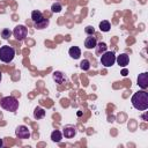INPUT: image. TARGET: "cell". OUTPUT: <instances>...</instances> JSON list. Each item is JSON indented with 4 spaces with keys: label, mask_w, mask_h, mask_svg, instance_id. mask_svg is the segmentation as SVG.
<instances>
[{
    "label": "cell",
    "mask_w": 148,
    "mask_h": 148,
    "mask_svg": "<svg viewBox=\"0 0 148 148\" xmlns=\"http://www.w3.org/2000/svg\"><path fill=\"white\" fill-rule=\"evenodd\" d=\"M131 103L134 109L139 111H145L148 109V94L145 90H139L133 94Z\"/></svg>",
    "instance_id": "1"
},
{
    "label": "cell",
    "mask_w": 148,
    "mask_h": 148,
    "mask_svg": "<svg viewBox=\"0 0 148 148\" xmlns=\"http://www.w3.org/2000/svg\"><path fill=\"white\" fill-rule=\"evenodd\" d=\"M0 106L9 112H15L18 109V101L14 96H5L0 101Z\"/></svg>",
    "instance_id": "2"
},
{
    "label": "cell",
    "mask_w": 148,
    "mask_h": 148,
    "mask_svg": "<svg viewBox=\"0 0 148 148\" xmlns=\"http://www.w3.org/2000/svg\"><path fill=\"white\" fill-rule=\"evenodd\" d=\"M15 57V50L9 45H3L0 47V60L2 62H10Z\"/></svg>",
    "instance_id": "3"
},
{
    "label": "cell",
    "mask_w": 148,
    "mask_h": 148,
    "mask_svg": "<svg viewBox=\"0 0 148 148\" xmlns=\"http://www.w3.org/2000/svg\"><path fill=\"white\" fill-rule=\"evenodd\" d=\"M116 62V54L112 51H105L101 56V64L104 67H111Z\"/></svg>",
    "instance_id": "4"
},
{
    "label": "cell",
    "mask_w": 148,
    "mask_h": 148,
    "mask_svg": "<svg viewBox=\"0 0 148 148\" xmlns=\"http://www.w3.org/2000/svg\"><path fill=\"white\" fill-rule=\"evenodd\" d=\"M27 35H28V29H27L24 25H22V24L16 25V27L14 28V30H13V36H14L17 40H23V39L27 37Z\"/></svg>",
    "instance_id": "5"
},
{
    "label": "cell",
    "mask_w": 148,
    "mask_h": 148,
    "mask_svg": "<svg viewBox=\"0 0 148 148\" xmlns=\"http://www.w3.org/2000/svg\"><path fill=\"white\" fill-rule=\"evenodd\" d=\"M15 135L18 138V139H22V140H25V139H29L30 138V131L27 126L24 125H20L15 128Z\"/></svg>",
    "instance_id": "6"
},
{
    "label": "cell",
    "mask_w": 148,
    "mask_h": 148,
    "mask_svg": "<svg viewBox=\"0 0 148 148\" xmlns=\"http://www.w3.org/2000/svg\"><path fill=\"white\" fill-rule=\"evenodd\" d=\"M136 81H138V86H139L142 90L147 89V88H148V73H147V72H143V73L139 74Z\"/></svg>",
    "instance_id": "7"
},
{
    "label": "cell",
    "mask_w": 148,
    "mask_h": 148,
    "mask_svg": "<svg viewBox=\"0 0 148 148\" xmlns=\"http://www.w3.org/2000/svg\"><path fill=\"white\" fill-rule=\"evenodd\" d=\"M76 127L75 126H73V125H67V126H65L64 127V130H62V135L66 138V139H72V138H74L75 135H76Z\"/></svg>",
    "instance_id": "8"
},
{
    "label": "cell",
    "mask_w": 148,
    "mask_h": 148,
    "mask_svg": "<svg viewBox=\"0 0 148 148\" xmlns=\"http://www.w3.org/2000/svg\"><path fill=\"white\" fill-rule=\"evenodd\" d=\"M52 77H53L54 82H56V83H58V84H62V83H65V82L67 81V77H66V75H65L62 72H59V71H56V72H53V74H52Z\"/></svg>",
    "instance_id": "9"
},
{
    "label": "cell",
    "mask_w": 148,
    "mask_h": 148,
    "mask_svg": "<svg viewBox=\"0 0 148 148\" xmlns=\"http://www.w3.org/2000/svg\"><path fill=\"white\" fill-rule=\"evenodd\" d=\"M116 61H117V64H118L120 67H126V66L128 65V62H130V57H128V54H126V53H121L120 56H118V57L116 58Z\"/></svg>",
    "instance_id": "10"
},
{
    "label": "cell",
    "mask_w": 148,
    "mask_h": 148,
    "mask_svg": "<svg viewBox=\"0 0 148 148\" xmlns=\"http://www.w3.org/2000/svg\"><path fill=\"white\" fill-rule=\"evenodd\" d=\"M96 44H97V39H96V37H92V35L89 36V37H87L86 40H84V46H86V49H88V50L95 49Z\"/></svg>",
    "instance_id": "11"
},
{
    "label": "cell",
    "mask_w": 148,
    "mask_h": 148,
    "mask_svg": "<svg viewBox=\"0 0 148 148\" xmlns=\"http://www.w3.org/2000/svg\"><path fill=\"white\" fill-rule=\"evenodd\" d=\"M68 54H69V57H71L72 59L76 60V59H79L80 56H81V49H80L79 46H72V47L68 50Z\"/></svg>",
    "instance_id": "12"
},
{
    "label": "cell",
    "mask_w": 148,
    "mask_h": 148,
    "mask_svg": "<svg viewBox=\"0 0 148 148\" xmlns=\"http://www.w3.org/2000/svg\"><path fill=\"white\" fill-rule=\"evenodd\" d=\"M51 140L53 142H56V143L61 142V140H62V132H60L59 130H54L51 133Z\"/></svg>",
    "instance_id": "13"
},
{
    "label": "cell",
    "mask_w": 148,
    "mask_h": 148,
    "mask_svg": "<svg viewBox=\"0 0 148 148\" xmlns=\"http://www.w3.org/2000/svg\"><path fill=\"white\" fill-rule=\"evenodd\" d=\"M45 114H46V112L43 108H40V106L35 108V110H34V118L35 119H42L45 117Z\"/></svg>",
    "instance_id": "14"
},
{
    "label": "cell",
    "mask_w": 148,
    "mask_h": 148,
    "mask_svg": "<svg viewBox=\"0 0 148 148\" xmlns=\"http://www.w3.org/2000/svg\"><path fill=\"white\" fill-rule=\"evenodd\" d=\"M43 18H44V16H43L42 12H39V10H34V12L31 13L32 23H37V22H39V21L43 20Z\"/></svg>",
    "instance_id": "15"
},
{
    "label": "cell",
    "mask_w": 148,
    "mask_h": 148,
    "mask_svg": "<svg viewBox=\"0 0 148 148\" xmlns=\"http://www.w3.org/2000/svg\"><path fill=\"white\" fill-rule=\"evenodd\" d=\"M110 29H111V24H110L109 21L104 20V21H101V22H99V30H101V31L108 32V31H110Z\"/></svg>",
    "instance_id": "16"
},
{
    "label": "cell",
    "mask_w": 148,
    "mask_h": 148,
    "mask_svg": "<svg viewBox=\"0 0 148 148\" xmlns=\"http://www.w3.org/2000/svg\"><path fill=\"white\" fill-rule=\"evenodd\" d=\"M95 49H96V53H97V54H103V53L106 51L108 46H106V44H105V43L99 42V43H97V44H96Z\"/></svg>",
    "instance_id": "17"
},
{
    "label": "cell",
    "mask_w": 148,
    "mask_h": 148,
    "mask_svg": "<svg viewBox=\"0 0 148 148\" xmlns=\"http://www.w3.org/2000/svg\"><path fill=\"white\" fill-rule=\"evenodd\" d=\"M49 25V20L47 18H43V20H40L39 22H37V23H34V27L36 28V29H45L46 27Z\"/></svg>",
    "instance_id": "18"
},
{
    "label": "cell",
    "mask_w": 148,
    "mask_h": 148,
    "mask_svg": "<svg viewBox=\"0 0 148 148\" xmlns=\"http://www.w3.org/2000/svg\"><path fill=\"white\" fill-rule=\"evenodd\" d=\"M80 68L82 71H89L90 69V61L88 59H83L81 62H80Z\"/></svg>",
    "instance_id": "19"
},
{
    "label": "cell",
    "mask_w": 148,
    "mask_h": 148,
    "mask_svg": "<svg viewBox=\"0 0 148 148\" xmlns=\"http://www.w3.org/2000/svg\"><path fill=\"white\" fill-rule=\"evenodd\" d=\"M51 10H52V13H60V12L62 10V6H61V3H59V2H54V3L51 6Z\"/></svg>",
    "instance_id": "20"
},
{
    "label": "cell",
    "mask_w": 148,
    "mask_h": 148,
    "mask_svg": "<svg viewBox=\"0 0 148 148\" xmlns=\"http://www.w3.org/2000/svg\"><path fill=\"white\" fill-rule=\"evenodd\" d=\"M84 32H86L88 36H91V35L95 34V28H94L92 25H87V27L84 28Z\"/></svg>",
    "instance_id": "21"
},
{
    "label": "cell",
    "mask_w": 148,
    "mask_h": 148,
    "mask_svg": "<svg viewBox=\"0 0 148 148\" xmlns=\"http://www.w3.org/2000/svg\"><path fill=\"white\" fill-rule=\"evenodd\" d=\"M10 35H12V31H10L9 29H3V30L1 31V37H2L3 39H8V38L10 37Z\"/></svg>",
    "instance_id": "22"
},
{
    "label": "cell",
    "mask_w": 148,
    "mask_h": 148,
    "mask_svg": "<svg viewBox=\"0 0 148 148\" xmlns=\"http://www.w3.org/2000/svg\"><path fill=\"white\" fill-rule=\"evenodd\" d=\"M127 74H128V71H127V68H124V69L121 71V75H123V76H126Z\"/></svg>",
    "instance_id": "23"
},
{
    "label": "cell",
    "mask_w": 148,
    "mask_h": 148,
    "mask_svg": "<svg viewBox=\"0 0 148 148\" xmlns=\"http://www.w3.org/2000/svg\"><path fill=\"white\" fill-rule=\"evenodd\" d=\"M3 146V141H2V139H0V148Z\"/></svg>",
    "instance_id": "24"
},
{
    "label": "cell",
    "mask_w": 148,
    "mask_h": 148,
    "mask_svg": "<svg viewBox=\"0 0 148 148\" xmlns=\"http://www.w3.org/2000/svg\"><path fill=\"white\" fill-rule=\"evenodd\" d=\"M1 79H2V75H1V72H0V82H1Z\"/></svg>",
    "instance_id": "25"
}]
</instances>
